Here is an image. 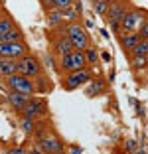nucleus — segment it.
<instances>
[{
    "label": "nucleus",
    "mask_w": 148,
    "mask_h": 154,
    "mask_svg": "<svg viewBox=\"0 0 148 154\" xmlns=\"http://www.w3.org/2000/svg\"><path fill=\"white\" fill-rule=\"evenodd\" d=\"M65 34H67L69 42L73 44V50H83L85 51L87 48H89V44H91L89 34L85 32V28L81 26V24L69 22L67 26H65Z\"/></svg>",
    "instance_id": "f257e3e1"
},
{
    "label": "nucleus",
    "mask_w": 148,
    "mask_h": 154,
    "mask_svg": "<svg viewBox=\"0 0 148 154\" xmlns=\"http://www.w3.org/2000/svg\"><path fill=\"white\" fill-rule=\"evenodd\" d=\"M4 83L10 91H20V93H28V95H36L34 89V79L26 77L22 73H12V75L4 77Z\"/></svg>",
    "instance_id": "f03ea898"
},
{
    "label": "nucleus",
    "mask_w": 148,
    "mask_h": 154,
    "mask_svg": "<svg viewBox=\"0 0 148 154\" xmlns=\"http://www.w3.org/2000/svg\"><path fill=\"white\" fill-rule=\"evenodd\" d=\"M59 67H63V71H77V69L87 67V57L83 50H73L71 54H65L59 57Z\"/></svg>",
    "instance_id": "7ed1b4c3"
},
{
    "label": "nucleus",
    "mask_w": 148,
    "mask_h": 154,
    "mask_svg": "<svg viewBox=\"0 0 148 154\" xmlns=\"http://www.w3.org/2000/svg\"><path fill=\"white\" fill-rule=\"evenodd\" d=\"M18 61V73H22V75L26 77H34L40 75L42 73V63H40V59L36 57V55H32V54H24L22 57L16 59Z\"/></svg>",
    "instance_id": "20e7f679"
},
{
    "label": "nucleus",
    "mask_w": 148,
    "mask_h": 154,
    "mask_svg": "<svg viewBox=\"0 0 148 154\" xmlns=\"http://www.w3.org/2000/svg\"><path fill=\"white\" fill-rule=\"evenodd\" d=\"M89 81H91V73H89L87 67H83V69H77V71H69L67 75L61 79V85H63L65 91H73V89H77V87L89 83Z\"/></svg>",
    "instance_id": "39448f33"
},
{
    "label": "nucleus",
    "mask_w": 148,
    "mask_h": 154,
    "mask_svg": "<svg viewBox=\"0 0 148 154\" xmlns=\"http://www.w3.org/2000/svg\"><path fill=\"white\" fill-rule=\"evenodd\" d=\"M146 14L142 10H126L121 18V32H136L144 22Z\"/></svg>",
    "instance_id": "423d86ee"
},
{
    "label": "nucleus",
    "mask_w": 148,
    "mask_h": 154,
    "mask_svg": "<svg viewBox=\"0 0 148 154\" xmlns=\"http://www.w3.org/2000/svg\"><path fill=\"white\" fill-rule=\"evenodd\" d=\"M51 50H54V54L59 55V57L73 51V44L69 42L65 30H55V32L51 34Z\"/></svg>",
    "instance_id": "0eeeda50"
},
{
    "label": "nucleus",
    "mask_w": 148,
    "mask_h": 154,
    "mask_svg": "<svg viewBox=\"0 0 148 154\" xmlns=\"http://www.w3.org/2000/svg\"><path fill=\"white\" fill-rule=\"evenodd\" d=\"M22 115H24V117H28V119H40V117H45V115H48V105H45V99L32 95L30 101H28V105L24 107Z\"/></svg>",
    "instance_id": "6e6552de"
},
{
    "label": "nucleus",
    "mask_w": 148,
    "mask_h": 154,
    "mask_svg": "<svg viewBox=\"0 0 148 154\" xmlns=\"http://www.w3.org/2000/svg\"><path fill=\"white\" fill-rule=\"evenodd\" d=\"M24 54H28V45L22 42H0V57L18 59Z\"/></svg>",
    "instance_id": "1a4fd4ad"
},
{
    "label": "nucleus",
    "mask_w": 148,
    "mask_h": 154,
    "mask_svg": "<svg viewBox=\"0 0 148 154\" xmlns=\"http://www.w3.org/2000/svg\"><path fill=\"white\" fill-rule=\"evenodd\" d=\"M38 146H40V148H36V152H45V154L63 152V142L59 140L54 132H48L42 140H38Z\"/></svg>",
    "instance_id": "9d476101"
},
{
    "label": "nucleus",
    "mask_w": 148,
    "mask_h": 154,
    "mask_svg": "<svg viewBox=\"0 0 148 154\" xmlns=\"http://www.w3.org/2000/svg\"><path fill=\"white\" fill-rule=\"evenodd\" d=\"M32 95H28V93H20V91H10L8 93V103L12 109H16L18 113H22L24 107L28 105V101H30Z\"/></svg>",
    "instance_id": "9b49d317"
},
{
    "label": "nucleus",
    "mask_w": 148,
    "mask_h": 154,
    "mask_svg": "<svg viewBox=\"0 0 148 154\" xmlns=\"http://www.w3.org/2000/svg\"><path fill=\"white\" fill-rule=\"evenodd\" d=\"M126 12V6L122 0H113L111 4H109V10H107V22H115V20H121L122 14Z\"/></svg>",
    "instance_id": "f8f14e48"
},
{
    "label": "nucleus",
    "mask_w": 148,
    "mask_h": 154,
    "mask_svg": "<svg viewBox=\"0 0 148 154\" xmlns=\"http://www.w3.org/2000/svg\"><path fill=\"white\" fill-rule=\"evenodd\" d=\"M117 36L121 38V48H122L125 51H130V50H132V48H134V45L140 42L138 32H119Z\"/></svg>",
    "instance_id": "ddd939ff"
},
{
    "label": "nucleus",
    "mask_w": 148,
    "mask_h": 154,
    "mask_svg": "<svg viewBox=\"0 0 148 154\" xmlns=\"http://www.w3.org/2000/svg\"><path fill=\"white\" fill-rule=\"evenodd\" d=\"M34 89H36V93H40V95L49 93V91L54 89V85H51V79H49V77H45L44 73L36 75V77H34Z\"/></svg>",
    "instance_id": "4468645a"
},
{
    "label": "nucleus",
    "mask_w": 148,
    "mask_h": 154,
    "mask_svg": "<svg viewBox=\"0 0 148 154\" xmlns=\"http://www.w3.org/2000/svg\"><path fill=\"white\" fill-rule=\"evenodd\" d=\"M18 73V61L10 57H0V77Z\"/></svg>",
    "instance_id": "2eb2a0df"
},
{
    "label": "nucleus",
    "mask_w": 148,
    "mask_h": 154,
    "mask_svg": "<svg viewBox=\"0 0 148 154\" xmlns=\"http://www.w3.org/2000/svg\"><path fill=\"white\" fill-rule=\"evenodd\" d=\"M22 40H24V32L18 26L10 28L8 32H4V34H0V42H22Z\"/></svg>",
    "instance_id": "dca6fc26"
},
{
    "label": "nucleus",
    "mask_w": 148,
    "mask_h": 154,
    "mask_svg": "<svg viewBox=\"0 0 148 154\" xmlns=\"http://www.w3.org/2000/svg\"><path fill=\"white\" fill-rule=\"evenodd\" d=\"M48 22H49V26H51V28H57L59 24L63 22V12L59 8L48 10Z\"/></svg>",
    "instance_id": "f3484780"
},
{
    "label": "nucleus",
    "mask_w": 148,
    "mask_h": 154,
    "mask_svg": "<svg viewBox=\"0 0 148 154\" xmlns=\"http://www.w3.org/2000/svg\"><path fill=\"white\" fill-rule=\"evenodd\" d=\"M14 26H16V24H14L12 16H10L8 12H4V16H0V34L8 32L10 28H14Z\"/></svg>",
    "instance_id": "a211bd4d"
},
{
    "label": "nucleus",
    "mask_w": 148,
    "mask_h": 154,
    "mask_svg": "<svg viewBox=\"0 0 148 154\" xmlns=\"http://www.w3.org/2000/svg\"><path fill=\"white\" fill-rule=\"evenodd\" d=\"M130 54H132V57H136V55H148V40H140L130 50Z\"/></svg>",
    "instance_id": "6ab92c4d"
},
{
    "label": "nucleus",
    "mask_w": 148,
    "mask_h": 154,
    "mask_svg": "<svg viewBox=\"0 0 148 154\" xmlns=\"http://www.w3.org/2000/svg\"><path fill=\"white\" fill-rule=\"evenodd\" d=\"M103 89H105V81L103 79H97V81H93L87 87V95H97V93H101Z\"/></svg>",
    "instance_id": "aec40b11"
},
{
    "label": "nucleus",
    "mask_w": 148,
    "mask_h": 154,
    "mask_svg": "<svg viewBox=\"0 0 148 154\" xmlns=\"http://www.w3.org/2000/svg\"><path fill=\"white\" fill-rule=\"evenodd\" d=\"M85 57H87V65H97L99 63V54L95 48H87L85 50Z\"/></svg>",
    "instance_id": "412c9836"
},
{
    "label": "nucleus",
    "mask_w": 148,
    "mask_h": 154,
    "mask_svg": "<svg viewBox=\"0 0 148 154\" xmlns=\"http://www.w3.org/2000/svg\"><path fill=\"white\" fill-rule=\"evenodd\" d=\"M148 65V55H136V57H132V67L134 69H142Z\"/></svg>",
    "instance_id": "4be33fe9"
},
{
    "label": "nucleus",
    "mask_w": 148,
    "mask_h": 154,
    "mask_svg": "<svg viewBox=\"0 0 148 154\" xmlns=\"http://www.w3.org/2000/svg\"><path fill=\"white\" fill-rule=\"evenodd\" d=\"M34 128H36V125H34V119L24 117V119H22V131H24V132H34Z\"/></svg>",
    "instance_id": "5701e85b"
},
{
    "label": "nucleus",
    "mask_w": 148,
    "mask_h": 154,
    "mask_svg": "<svg viewBox=\"0 0 148 154\" xmlns=\"http://www.w3.org/2000/svg\"><path fill=\"white\" fill-rule=\"evenodd\" d=\"M93 10H95V14L105 16V14H107V10H109V4H107V2H95V4H93Z\"/></svg>",
    "instance_id": "b1692460"
},
{
    "label": "nucleus",
    "mask_w": 148,
    "mask_h": 154,
    "mask_svg": "<svg viewBox=\"0 0 148 154\" xmlns=\"http://www.w3.org/2000/svg\"><path fill=\"white\" fill-rule=\"evenodd\" d=\"M61 12H63V20L67 18L69 22H73V20L77 18V10H71V6H67V8H63Z\"/></svg>",
    "instance_id": "393cba45"
},
{
    "label": "nucleus",
    "mask_w": 148,
    "mask_h": 154,
    "mask_svg": "<svg viewBox=\"0 0 148 154\" xmlns=\"http://www.w3.org/2000/svg\"><path fill=\"white\" fill-rule=\"evenodd\" d=\"M140 36V40H148V20H144L142 24H140V28L136 30Z\"/></svg>",
    "instance_id": "a878e982"
},
{
    "label": "nucleus",
    "mask_w": 148,
    "mask_h": 154,
    "mask_svg": "<svg viewBox=\"0 0 148 154\" xmlns=\"http://www.w3.org/2000/svg\"><path fill=\"white\" fill-rule=\"evenodd\" d=\"M73 2H75V0H54L55 8H59V10L67 8V6H73Z\"/></svg>",
    "instance_id": "bb28decb"
},
{
    "label": "nucleus",
    "mask_w": 148,
    "mask_h": 154,
    "mask_svg": "<svg viewBox=\"0 0 148 154\" xmlns=\"http://www.w3.org/2000/svg\"><path fill=\"white\" fill-rule=\"evenodd\" d=\"M125 146H126V150H128V152H136V140H132V138H130V140H126L125 142Z\"/></svg>",
    "instance_id": "cd10ccee"
},
{
    "label": "nucleus",
    "mask_w": 148,
    "mask_h": 154,
    "mask_svg": "<svg viewBox=\"0 0 148 154\" xmlns=\"http://www.w3.org/2000/svg\"><path fill=\"white\" fill-rule=\"evenodd\" d=\"M42 2V6H44V10L48 12V10H51V8H55V4H54V0H40Z\"/></svg>",
    "instance_id": "c85d7f7f"
},
{
    "label": "nucleus",
    "mask_w": 148,
    "mask_h": 154,
    "mask_svg": "<svg viewBox=\"0 0 148 154\" xmlns=\"http://www.w3.org/2000/svg\"><path fill=\"white\" fill-rule=\"evenodd\" d=\"M109 24H111V28H113V32H115V34L121 32V20H115V22H109Z\"/></svg>",
    "instance_id": "c756f323"
},
{
    "label": "nucleus",
    "mask_w": 148,
    "mask_h": 154,
    "mask_svg": "<svg viewBox=\"0 0 148 154\" xmlns=\"http://www.w3.org/2000/svg\"><path fill=\"white\" fill-rule=\"evenodd\" d=\"M101 57H103V61H111V54H109V51H103Z\"/></svg>",
    "instance_id": "7c9ffc66"
},
{
    "label": "nucleus",
    "mask_w": 148,
    "mask_h": 154,
    "mask_svg": "<svg viewBox=\"0 0 148 154\" xmlns=\"http://www.w3.org/2000/svg\"><path fill=\"white\" fill-rule=\"evenodd\" d=\"M69 152L77 154V152H83V148H81V146H73V148H69Z\"/></svg>",
    "instance_id": "2f4dec72"
},
{
    "label": "nucleus",
    "mask_w": 148,
    "mask_h": 154,
    "mask_svg": "<svg viewBox=\"0 0 148 154\" xmlns=\"http://www.w3.org/2000/svg\"><path fill=\"white\" fill-rule=\"evenodd\" d=\"M85 28H93V22H91V20H85Z\"/></svg>",
    "instance_id": "473e14b6"
},
{
    "label": "nucleus",
    "mask_w": 148,
    "mask_h": 154,
    "mask_svg": "<svg viewBox=\"0 0 148 154\" xmlns=\"http://www.w3.org/2000/svg\"><path fill=\"white\" fill-rule=\"evenodd\" d=\"M93 2H107V4H111L113 0H93Z\"/></svg>",
    "instance_id": "72a5a7b5"
},
{
    "label": "nucleus",
    "mask_w": 148,
    "mask_h": 154,
    "mask_svg": "<svg viewBox=\"0 0 148 154\" xmlns=\"http://www.w3.org/2000/svg\"><path fill=\"white\" fill-rule=\"evenodd\" d=\"M0 12H2V4H0Z\"/></svg>",
    "instance_id": "f704fd0d"
}]
</instances>
